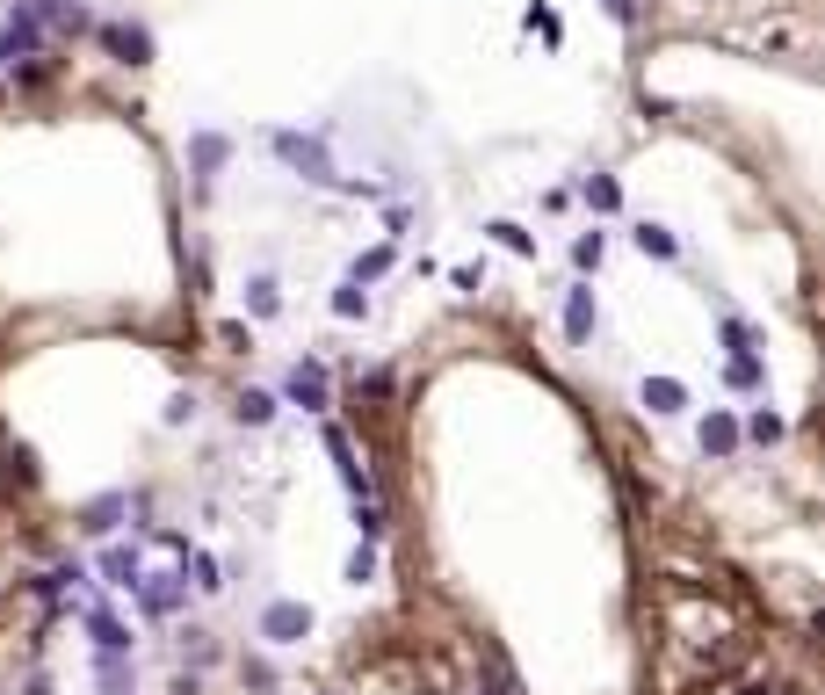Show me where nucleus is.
Listing matches in <instances>:
<instances>
[{"instance_id":"2eb2a0df","label":"nucleus","mask_w":825,"mask_h":695,"mask_svg":"<svg viewBox=\"0 0 825 695\" xmlns=\"http://www.w3.org/2000/svg\"><path fill=\"white\" fill-rule=\"evenodd\" d=\"M333 312H341V319H362V312H370V290H362V283H341V290H333Z\"/></svg>"},{"instance_id":"cd10ccee","label":"nucleus","mask_w":825,"mask_h":695,"mask_svg":"<svg viewBox=\"0 0 825 695\" xmlns=\"http://www.w3.org/2000/svg\"><path fill=\"white\" fill-rule=\"evenodd\" d=\"M601 8L616 15V22H630V15H637V0H601Z\"/></svg>"},{"instance_id":"6ab92c4d","label":"nucleus","mask_w":825,"mask_h":695,"mask_svg":"<svg viewBox=\"0 0 825 695\" xmlns=\"http://www.w3.org/2000/svg\"><path fill=\"white\" fill-rule=\"evenodd\" d=\"M116 515H124V500H95V507H87V536H109Z\"/></svg>"},{"instance_id":"f3484780","label":"nucleus","mask_w":825,"mask_h":695,"mask_svg":"<svg viewBox=\"0 0 825 695\" xmlns=\"http://www.w3.org/2000/svg\"><path fill=\"white\" fill-rule=\"evenodd\" d=\"M724 384L753 391V384H760V355H731V362H724Z\"/></svg>"},{"instance_id":"a878e982","label":"nucleus","mask_w":825,"mask_h":695,"mask_svg":"<svg viewBox=\"0 0 825 695\" xmlns=\"http://www.w3.org/2000/svg\"><path fill=\"white\" fill-rule=\"evenodd\" d=\"M181 420H196V399H189V391H174V399H167V428H181Z\"/></svg>"},{"instance_id":"4468645a","label":"nucleus","mask_w":825,"mask_h":695,"mask_svg":"<svg viewBox=\"0 0 825 695\" xmlns=\"http://www.w3.org/2000/svg\"><path fill=\"white\" fill-rule=\"evenodd\" d=\"M87 630H95V645H102V659H116V652L131 645V638H124V623H116V616H87Z\"/></svg>"},{"instance_id":"7ed1b4c3","label":"nucleus","mask_w":825,"mask_h":695,"mask_svg":"<svg viewBox=\"0 0 825 695\" xmlns=\"http://www.w3.org/2000/svg\"><path fill=\"white\" fill-rule=\"evenodd\" d=\"M290 399H297L304 413H326V399H333L326 362H297V370H290Z\"/></svg>"},{"instance_id":"f8f14e48","label":"nucleus","mask_w":825,"mask_h":695,"mask_svg":"<svg viewBox=\"0 0 825 695\" xmlns=\"http://www.w3.org/2000/svg\"><path fill=\"white\" fill-rule=\"evenodd\" d=\"M485 232H493V239H500L507 254H536V232H522V225H514V218H493V225H485Z\"/></svg>"},{"instance_id":"423d86ee","label":"nucleus","mask_w":825,"mask_h":695,"mask_svg":"<svg viewBox=\"0 0 825 695\" xmlns=\"http://www.w3.org/2000/svg\"><path fill=\"white\" fill-rule=\"evenodd\" d=\"M594 319H601L594 290H572V297H565V334H572V341H587V334H594Z\"/></svg>"},{"instance_id":"bb28decb","label":"nucleus","mask_w":825,"mask_h":695,"mask_svg":"<svg viewBox=\"0 0 825 695\" xmlns=\"http://www.w3.org/2000/svg\"><path fill=\"white\" fill-rule=\"evenodd\" d=\"M449 276H456V290H485V268H478V261H464V268H449Z\"/></svg>"},{"instance_id":"0eeeda50","label":"nucleus","mask_w":825,"mask_h":695,"mask_svg":"<svg viewBox=\"0 0 825 695\" xmlns=\"http://www.w3.org/2000/svg\"><path fill=\"white\" fill-rule=\"evenodd\" d=\"M652 413H681L688 406V384H674V377H645V391H637Z\"/></svg>"},{"instance_id":"b1692460","label":"nucleus","mask_w":825,"mask_h":695,"mask_svg":"<svg viewBox=\"0 0 825 695\" xmlns=\"http://www.w3.org/2000/svg\"><path fill=\"white\" fill-rule=\"evenodd\" d=\"M384 268H391V247H377V254H362V261H355V276H348V283H377V276H384Z\"/></svg>"},{"instance_id":"1a4fd4ad","label":"nucleus","mask_w":825,"mask_h":695,"mask_svg":"<svg viewBox=\"0 0 825 695\" xmlns=\"http://www.w3.org/2000/svg\"><path fill=\"white\" fill-rule=\"evenodd\" d=\"M247 312H254V319H275V312H283V283H275V276H254V283H247Z\"/></svg>"},{"instance_id":"9b49d317","label":"nucleus","mask_w":825,"mask_h":695,"mask_svg":"<svg viewBox=\"0 0 825 695\" xmlns=\"http://www.w3.org/2000/svg\"><path fill=\"white\" fill-rule=\"evenodd\" d=\"M637 247H645L652 261H674V254H681V239L666 232V225H652V218H645V225H637Z\"/></svg>"},{"instance_id":"20e7f679","label":"nucleus","mask_w":825,"mask_h":695,"mask_svg":"<svg viewBox=\"0 0 825 695\" xmlns=\"http://www.w3.org/2000/svg\"><path fill=\"white\" fill-rule=\"evenodd\" d=\"M37 44H44V22H37V15L22 8V15H15L8 29H0V66H15V58H29Z\"/></svg>"},{"instance_id":"39448f33","label":"nucleus","mask_w":825,"mask_h":695,"mask_svg":"<svg viewBox=\"0 0 825 695\" xmlns=\"http://www.w3.org/2000/svg\"><path fill=\"white\" fill-rule=\"evenodd\" d=\"M102 37H109V51H116V58H131V66H145V58H152V37H145L138 22H109Z\"/></svg>"},{"instance_id":"6e6552de","label":"nucleus","mask_w":825,"mask_h":695,"mask_svg":"<svg viewBox=\"0 0 825 695\" xmlns=\"http://www.w3.org/2000/svg\"><path fill=\"white\" fill-rule=\"evenodd\" d=\"M702 449H710V457H731V449H739V420L710 413V420H702Z\"/></svg>"},{"instance_id":"5701e85b","label":"nucleus","mask_w":825,"mask_h":695,"mask_svg":"<svg viewBox=\"0 0 825 695\" xmlns=\"http://www.w3.org/2000/svg\"><path fill=\"white\" fill-rule=\"evenodd\" d=\"M601 254H608V239H601V232H579V247H572V261H579V268H601Z\"/></svg>"},{"instance_id":"a211bd4d","label":"nucleus","mask_w":825,"mask_h":695,"mask_svg":"<svg viewBox=\"0 0 825 695\" xmlns=\"http://www.w3.org/2000/svg\"><path fill=\"white\" fill-rule=\"evenodd\" d=\"M348 580H355V587H370V580H377V543H355V558H348Z\"/></svg>"},{"instance_id":"aec40b11","label":"nucleus","mask_w":825,"mask_h":695,"mask_svg":"<svg viewBox=\"0 0 825 695\" xmlns=\"http://www.w3.org/2000/svg\"><path fill=\"white\" fill-rule=\"evenodd\" d=\"M724 341H731V355H760V334L746 319H724Z\"/></svg>"},{"instance_id":"412c9836","label":"nucleus","mask_w":825,"mask_h":695,"mask_svg":"<svg viewBox=\"0 0 825 695\" xmlns=\"http://www.w3.org/2000/svg\"><path fill=\"white\" fill-rule=\"evenodd\" d=\"M189 572H196V587L203 594H218L225 580H218V558H210V551H189Z\"/></svg>"},{"instance_id":"9d476101","label":"nucleus","mask_w":825,"mask_h":695,"mask_svg":"<svg viewBox=\"0 0 825 695\" xmlns=\"http://www.w3.org/2000/svg\"><path fill=\"white\" fill-rule=\"evenodd\" d=\"M232 420H239V428H268V420H275V399H268V391H239Z\"/></svg>"},{"instance_id":"f03ea898","label":"nucleus","mask_w":825,"mask_h":695,"mask_svg":"<svg viewBox=\"0 0 825 695\" xmlns=\"http://www.w3.org/2000/svg\"><path fill=\"white\" fill-rule=\"evenodd\" d=\"M304 630H312V609H304V601H268L261 609V638L268 645H297Z\"/></svg>"},{"instance_id":"ddd939ff","label":"nucleus","mask_w":825,"mask_h":695,"mask_svg":"<svg viewBox=\"0 0 825 695\" xmlns=\"http://www.w3.org/2000/svg\"><path fill=\"white\" fill-rule=\"evenodd\" d=\"M102 580H109V587H131V594H138V558H131V551H109V558H102Z\"/></svg>"},{"instance_id":"393cba45","label":"nucleus","mask_w":825,"mask_h":695,"mask_svg":"<svg viewBox=\"0 0 825 695\" xmlns=\"http://www.w3.org/2000/svg\"><path fill=\"white\" fill-rule=\"evenodd\" d=\"M218 160H225V138H218V131H203V138H196V167L210 174V167H218Z\"/></svg>"},{"instance_id":"dca6fc26","label":"nucleus","mask_w":825,"mask_h":695,"mask_svg":"<svg viewBox=\"0 0 825 695\" xmlns=\"http://www.w3.org/2000/svg\"><path fill=\"white\" fill-rule=\"evenodd\" d=\"M587 203H594V210H616V203H623L616 174H587Z\"/></svg>"},{"instance_id":"f257e3e1","label":"nucleus","mask_w":825,"mask_h":695,"mask_svg":"<svg viewBox=\"0 0 825 695\" xmlns=\"http://www.w3.org/2000/svg\"><path fill=\"white\" fill-rule=\"evenodd\" d=\"M268 145H275V153H283L304 181H341V174H333V160H326V145L319 138H304V131H268Z\"/></svg>"},{"instance_id":"4be33fe9","label":"nucleus","mask_w":825,"mask_h":695,"mask_svg":"<svg viewBox=\"0 0 825 695\" xmlns=\"http://www.w3.org/2000/svg\"><path fill=\"white\" fill-rule=\"evenodd\" d=\"M746 435H753V442H782V413H768V406H760V413L746 420Z\"/></svg>"}]
</instances>
